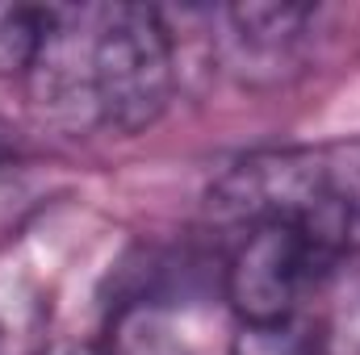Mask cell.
Wrapping results in <instances>:
<instances>
[{"label":"cell","instance_id":"6da1fadb","mask_svg":"<svg viewBox=\"0 0 360 355\" xmlns=\"http://www.w3.org/2000/svg\"><path fill=\"white\" fill-rule=\"evenodd\" d=\"M205 205L218 222L239 226L302 222L348 251L360 217V142L248 155L214 180Z\"/></svg>","mask_w":360,"mask_h":355},{"label":"cell","instance_id":"7a4b0ae2","mask_svg":"<svg viewBox=\"0 0 360 355\" xmlns=\"http://www.w3.org/2000/svg\"><path fill=\"white\" fill-rule=\"evenodd\" d=\"M176 92V51L164 13L151 4L89 8V100L92 126L143 134Z\"/></svg>","mask_w":360,"mask_h":355},{"label":"cell","instance_id":"3957f363","mask_svg":"<svg viewBox=\"0 0 360 355\" xmlns=\"http://www.w3.org/2000/svg\"><path fill=\"white\" fill-rule=\"evenodd\" d=\"M344 251L302 222H256L231 251L222 293L243 326H285L302 293Z\"/></svg>","mask_w":360,"mask_h":355},{"label":"cell","instance_id":"277c9868","mask_svg":"<svg viewBox=\"0 0 360 355\" xmlns=\"http://www.w3.org/2000/svg\"><path fill=\"white\" fill-rule=\"evenodd\" d=\"M222 17L231 25L226 42L235 46L248 76H256L264 67L289 63L306 25L314 21V8L310 4H231Z\"/></svg>","mask_w":360,"mask_h":355},{"label":"cell","instance_id":"5b68a950","mask_svg":"<svg viewBox=\"0 0 360 355\" xmlns=\"http://www.w3.org/2000/svg\"><path fill=\"white\" fill-rule=\"evenodd\" d=\"M109 355H193L164 305L126 301L109 326Z\"/></svg>","mask_w":360,"mask_h":355},{"label":"cell","instance_id":"8992f818","mask_svg":"<svg viewBox=\"0 0 360 355\" xmlns=\"http://www.w3.org/2000/svg\"><path fill=\"white\" fill-rule=\"evenodd\" d=\"M55 4H0V76H30Z\"/></svg>","mask_w":360,"mask_h":355},{"label":"cell","instance_id":"52a82bcc","mask_svg":"<svg viewBox=\"0 0 360 355\" xmlns=\"http://www.w3.org/2000/svg\"><path fill=\"white\" fill-rule=\"evenodd\" d=\"M306 351H310L306 335L293 322H285V326H243L231 355H306Z\"/></svg>","mask_w":360,"mask_h":355},{"label":"cell","instance_id":"ba28073f","mask_svg":"<svg viewBox=\"0 0 360 355\" xmlns=\"http://www.w3.org/2000/svg\"><path fill=\"white\" fill-rule=\"evenodd\" d=\"M34 355H105V351L84 343V339H55V343H42Z\"/></svg>","mask_w":360,"mask_h":355}]
</instances>
